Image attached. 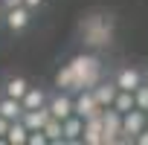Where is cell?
<instances>
[{"mask_svg": "<svg viewBox=\"0 0 148 145\" xmlns=\"http://www.w3.org/2000/svg\"><path fill=\"white\" fill-rule=\"evenodd\" d=\"M67 67L73 70V90H90L93 84L102 81V61L96 55L79 52V55L70 58Z\"/></svg>", "mask_w": 148, "mask_h": 145, "instance_id": "1", "label": "cell"}, {"mask_svg": "<svg viewBox=\"0 0 148 145\" xmlns=\"http://www.w3.org/2000/svg\"><path fill=\"white\" fill-rule=\"evenodd\" d=\"M82 41L87 47H108L113 41V18L110 15H87L82 21Z\"/></svg>", "mask_w": 148, "mask_h": 145, "instance_id": "2", "label": "cell"}, {"mask_svg": "<svg viewBox=\"0 0 148 145\" xmlns=\"http://www.w3.org/2000/svg\"><path fill=\"white\" fill-rule=\"evenodd\" d=\"M119 133H122V113L113 107H102V145L119 142Z\"/></svg>", "mask_w": 148, "mask_h": 145, "instance_id": "3", "label": "cell"}, {"mask_svg": "<svg viewBox=\"0 0 148 145\" xmlns=\"http://www.w3.org/2000/svg\"><path fill=\"white\" fill-rule=\"evenodd\" d=\"M79 93H82L79 99H73V113H76V116L87 119V116L102 113V107H99V102L93 99V93H90V90H79Z\"/></svg>", "mask_w": 148, "mask_h": 145, "instance_id": "4", "label": "cell"}, {"mask_svg": "<svg viewBox=\"0 0 148 145\" xmlns=\"http://www.w3.org/2000/svg\"><path fill=\"white\" fill-rule=\"evenodd\" d=\"M142 128H145V110L131 107L128 113H122V133H125L128 139H134Z\"/></svg>", "mask_w": 148, "mask_h": 145, "instance_id": "5", "label": "cell"}, {"mask_svg": "<svg viewBox=\"0 0 148 145\" xmlns=\"http://www.w3.org/2000/svg\"><path fill=\"white\" fill-rule=\"evenodd\" d=\"M49 116H52V113H49V107H47V105H41V107L23 110V113H21V122L26 125V131H41V128H44V122H47Z\"/></svg>", "mask_w": 148, "mask_h": 145, "instance_id": "6", "label": "cell"}, {"mask_svg": "<svg viewBox=\"0 0 148 145\" xmlns=\"http://www.w3.org/2000/svg\"><path fill=\"white\" fill-rule=\"evenodd\" d=\"M79 139H84L87 145H102V113L84 119V128H82V136Z\"/></svg>", "mask_w": 148, "mask_h": 145, "instance_id": "7", "label": "cell"}, {"mask_svg": "<svg viewBox=\"0 0 148 145\" xmlns=\"http://www.w3.org/2000/svg\"><path fill=\"white\" fill-rule=\"evenodd\" d=\"M29 9L26 6H15V9H6V26L12 29V32H23L26 26H29Z\"/></svg>", "mask_w": 148, "mask_h": 145, "instance_id": "8", "label": "cell"}, {"mask_svg": "<svg viewBox=\"0 0 148 145\" xmlns=\"http://www.w3.org/2000/svg\"><path fill=\"white\" fill-rule=\"evenodd\" d=\"M116 84L113 81H99V84H93L90 87V93H93V99L99 102V107H110L113 105V96H116Z\"/></svg>", "mask_w": 148, "mask_h": 145, "instance_id": "9", "label": "cell"}, {"mask_svg": "<svg viewBox=\"0 0 148 145\" xmlns=\"http://www.w3.org/2000/svg\"><path fill=\"white\" fill-rule=\"evenodd\" d=\"M119 90H136L139 84H142V76H139V70H134V67H122L119 72H116V81H113Z\"/></svg>", "mask_w": 148, "mask_h": 145, "instance_id": "10", "label": "cell"}, {"mask_svg": "<svg viewBox=\"0 0 148 145\" xmlns=\"http://www.w3.org/2000/svg\"><path fill=\"white\" fill-rule=\"evenodd\" d=\"M82 128H84V119L76 116V113H70L67 119H61V136L70 139V142H76L82 136Z\"/></svg>", "mask_w": 148, "mask_h": 145, "instance_id": "11", "label": "cell"}, {"mask_svg": "<svg viewBox=\"0 0 148 145\" xmlns=\"http://www.w3.org/2000/svg\"><path fill=\"white\" fill-rule=\"evenodd\" d=\"M47 107H49V113H52L55 119H67V116L73 113V99H70V96H64V93H58L55 99H49V102H47Z\"/></svg>", "mask_w": 148, "mask_h": 145, "instance_id": "12", "label": "cell"}, {"mask_svg": "<svg viewBox=\"0 0 148 145\" xmlns=\"http://www.w3.org/2000/svg\"><path fill=\"white\" fill-rule=\"evenodd\" d=\"M26 133H29L26 125H23L21 119H12L9 128H6V136H3V139H6L9 145H26Z\"/></svg>", "mask_w": 148, "mask_h": 145, "instance_id": "13", "label": "cell"}, {"mask_svg": "<svg viewBox=\"0 0 148 145\" xmlns=\"http://www.w3.org/2000/svg\"><path fill=\"white\" fill-rule=\"evenodd\" d=\"M41 105H47V93L41 87H26V93L21 96V107L32 110V107H41Z\"/></svg>", "mask_w": 148, "mask_h": 145, "instance_id": "14", "label": "cell"}, {"mask_svg": "<svg viewBox=\"0 0 148 145\" xmlns=\"http://www.w3.org/2000/svg\"><path fill=\"white\" fill-rule=\"evenodd\" d=\"M21 113H23V107H21V99H12V96H6V99H0V116L3 119H21Z\"/></svg>", "mask_w": 148, "mask_h": 145, "instance_id": "15", "label": "cell"}, {"mask_svg": "<svg viewBox=\"0 0 148 145\" xmlns=\"http://www.w3.org/2000/svg\"><path fill=\"white\" fill-rule=\"evenodd\" d=\"M113 110H119V113H128L131 107H134V90H116V96H113V105H110Z\"/></svg>", "mask_w": 148, "mask_h": 145, "instance_id": "16", "label": "cell"}, {"mask_svg": "<svg viewBox=\"0 0 148 145\" xmlns=\"http://www.w3.org/2000/svg\"><path fill=\"white\" fill-rule=\"evenodd\" d=\"M41 131H44L47 142H61V139H64V136H61V119H55V116H49Z\"/></svg>", "mask_w": 148, "mask_h": 145, "instance_id": "17", "label": "cell"}, {"mask_svg": "<svg viewBox=\"0 0 148 145\" xmlns=\"http://www.w3.org/2000/svg\"><path fill=\"white\" fill-rule=\"evenodd\" d=\"M26 87H29V81H26L23 76H15V79H9V81H6V96L21 99V96L26 93Z\"/></svg>", "mask_w": 148, "mask_h": 145, "instance_id": "18", "label": "cell"}, {"mask_svg": "<svg viewBox=\"0 0 148 145\" xmlns=\"http://www.w3.org/2000/svg\"><path fill=\"white\" fill-rule=\"evenodd\" d=\"M55 84H58L61 90H73V70H70L67 64L55 72Z\"/></svg>", "mask_w": 148, "mask_h": 145, "instance_id": "19", "label": "cell"}, {"mask_svg": "<svg viewBox=\"0 0 148 145\" xmlns=\"http://www.w3.org/2000/svg\"><path fill=\"white\" fill-rule=\"evenodd\" d=\"M134 107L148 110V84H139V87L134 90Z\"/></svg>", "mask_w": 148, "mask_h": 145, "instance_id": "20", "label": "cell"}, {"mask_svg": "<svg viewBox=\"0 0 148 145\" xmlns=\"http://www.w3.org/2000/svg\"><path fill=\"white\" fill-rule=\"evenodd\" d=\"M26 142L29 145H47V136H44V131H29L26 133Z\"/></svg>", "mask_w": 148, "mask_h": 145, "instance_id": "21", "label": "cell"}, {"mask_svg": "<svg viewBox=\"0 0 148 145\" xmlns=\"http://www.w3.org/2000/svg\"><path fill=\"white\" fill-rule=\"evenodd\" d=\"M134 139H136L139 145H148V128H142V131H139V133H136Z\"/></svg>", "mask_w": 148, "mask_h": 145, "instance_id": "22", "label": "cell"}, {"mask_svg": "<svg viewBox=\"0 0 148 145\" xmlns=\"http://www.w3.org/2000/svg\"><path fill=\"white\" fill-rule=\"evenodd\" d=\"M6 128H9V119L0 116V142H6V139H3V136H6Z\"/></svg>", "mask_w": 148, "mask_h": 145, "instance_id": "23", "label": "cell"}, {"mask_svg": "<svg viewBox=\"0 0 148 145\" xmlns=\"http://www.w3.org/2000/svg\"><path fill=\"white\" fill-rule=\"evenodd\" d=\"M41 3H44V0H23V6H26V9H29V12H32V9H38V6H41Z\"/></svg>", "mask_w": 148, "mask_h": 145, "instance_id": "24", "label": "cell"}, {"mask_svg": "<svg viewBox=\"0 0 148 145\" xmlns=\"http://www.w3.org/2000/svg\"><path fill=\"white\" fill-rule=\"evenodd\" d=\"M6 9H15V6H23V0H3Z\"/></svg>", "mask_w": 148, "mask_h": 145, "instance_id": "25", "label": "cell"}, {"mask_svg": "<svg viewBox=\"0 0 148 145\" xmlns=\"http://www.w3.org/2000/svg\"><path fill=\"white\" fill-rule=\"evenodd\" d=\"M145 128H148V110H145Z\"/></svg>", "mask_w": 148, "mask_h": 145, "instance_id": "26", "label": "cell"}, {"mask_svg": "<svg viewBox=\"0 0 148 145\" xmlns=\"http://www.w3.org/2000/svg\"><path fill=\"white\" fill-rule=\"evenodd\" d=\"M145 81H148V76H145Z\"/></svg>", "mask_w": 148, "mask_h": 145, "instance_id": "27", "label": "cell"}]
</instances>
